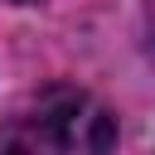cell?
Masks as SVG:
<instances>
[{
    "instance_id": "obj_1",
    "label": "cell",
    "mask_w": 155,
    "mask_h": 155,
    "mask_svg": "<svg viewBox=\"0 0 155 155\" xmlns=\"http://www.w3.org/2000/svg\"><path fill=\"white\" fill-rule=\"evenodd\" d=\"M116 140L111 116L78 87H48L34 97L29 111L15 116V126L0 131V145L10 150H63V155H82V150H107Z\"/></svg>"
}]
</instances>
